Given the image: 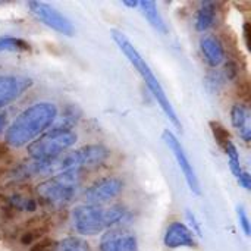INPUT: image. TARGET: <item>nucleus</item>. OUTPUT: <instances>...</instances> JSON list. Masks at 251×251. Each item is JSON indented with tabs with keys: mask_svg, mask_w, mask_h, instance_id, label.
Instances as JSON below:
<instances>
[{
	"mask_svg": "<svg viewBox=\"0 0 251 251\" xmlns=\"http://www.w3.org/2000/svg\"><path fill=\"white\" fill-rule=\"evenodd\" d=\"M56 119V107L50 103H37L24 110L9 126L6 143L12 147H24L46 131Z\"/></svg>",
	"mask_w": 251,
	"mask_h": 251,
	"instance_id": "nucleus-1",
	"label": "nucleus"
},
{
	"mask_svg": "<svg viewBox=\"0 0 251 251\" xmlns=\"http://www.w3.org/2000/svg\"><path fill=\"white\" fill-rule=\"evenodd\" d=\"M112 37L113 40L116 41V44L119 46V49L124 51V54L129 59V62L134 65V68L138 71V74L141 75V78L144 79L146 85L149 87V90L151 91V94L154 96V99L157 100L159 106L162 107V110L165 112V115L171 119V122L176 126V128H181V122L178 121L176 118V113L174 110V107L171 106V101L168 100L162 85L159 84L157 78L154 76L153 71L150 69V66L147 65V62L143 59V56L138 53V50L132 46V43L119 31H112Z\"/></svg>",
	"mask_w": 251,
	"mask_h": 251,
	"instance_id": "nucleus-2",
	"label": "nucleus"
},
{
	"mask_svg": "<svg viewBox=\"0 0 251 251\" xmlns=\"http://www.w3.org/2000/svg\"><path fill=\"white\" fill-rule=\"evenodd\" d=\"M125 209L121 206L103 207L97 204H82L74 209V228L82 235H97L99 232L119 224L125 218Z\"/></svg>",
	"mask_w": 251,
	"mask_h": 251,
	"instance_id": "nucleus-3",
	"label": "nucleus"
},
{
	"mask_svg": "<svg viewBox=\"0 0 251 251\" xmlns=\"http://www.w3.org/2000/svg\"><path fill=\"white\" fill-rule=\"evenodd\" d=\"M81 185V172L57 174L38 185V196L54 207L65 206L75 196Z\"/></svg>",
	"mask_w": 251,
	"mask_h": 251,
	"instance_id": "nucleus-4",
	"label": "nucleus"
},
{
	"mask_svg": "<svg viewBox=\"0 0 251 251\" xmlns=\"http://www.w3.org/2000/svg\"><path fill=\"white\" fill-rule=\"evenodd\" d=\"M76 141L75 132L71 129L53 128L46 135L28 146V153L32 160H49L63 154L65 150L72 147Z\"/></svg>",
	"mask_w": 251,
	"mask_h": 251,
	"instance_id": "nucleus-5",
	"label": "nucleus"
},
{
	"mask_svg": "<svg viewBox=\"0 0 251 251\" xmlns=\"http://www.w3.org/2000/svg\"><path fill=\"white\" fill-rule=\"evenodd\" d=\"M28 7H29L31 13L38 21H41L44 25H47L49 28L57 31V32H60L63 35H68V37L74 35L75 28L71 24V21L66 16H63L53 6H50V4H47L44 1H29Z\"/></svg>",
	"mask_w": 251,
	"mask_h": 251,
	"instance_id": "nucleus-6",
	"label": "nucleus"
},
{
	"mask_svg": "<svg viewBox=\"0 0 251 251\" xmlns=\"http://www.w3.org/2000/svg\"><path fill=\"white\" fill-rule=\"evenodd\" d=\"M163 140H165L166 146L171 149V151L174 153V156H175V159H176V162H178V165H179V168H181V171H182V174H184V176H185V179H187V184H188L190 190H191L194 194H200V184H199V179H197V176H196V172H194V169H193V165L190 163V160H188V157H187V154H185V151H184L181 143H179V141L176 140V137H175L171 131H168V129L163 131Z\"/></svg>",
	"mask_w": 251,
	"mask_h": 251,
	"instance_id": "nucleus-7",
	"label": "nucleus"
},
{
	"mask_svg": "<svg viewBox=\"0 0 251 251\" xmlns=\"http://www.w3.org/2000/svg\"><path fill=\"white\" fill-rule=\"evenodd\" d=\"M124 190V182L119 178H103L94 182L85 193V199L90 204L100 206L112 199H115Z\"/></svg>",
	"mask_w": 251,
	"mask_h": 251,
	"instance_id": "nucleus-8",
	"label": "nucleus"
},
{
	"mask_svg": "<svg viewBox=\"0 0 251 251\" xmlns=\"http://www.w3.org/2000/svg\"><path fill=\"white\" fill-rule=\"evenodd\" d=\"M31 84L32 81L26 76L0 75V107L21 97L26 88L31 87Z\"/></svg>",
	"mask_w": 251,
	"mask_h": 251,
	"instance_id": "nucleus-9",
	"label": "nucleus"
},
{
	"mask_svg": "<svg viewBox=\"0 0 251 251\" xmlns=\"http://www.w3.org/2000/svg\"><path fill=\"white\" fill-rule=\"evenodd\" d=\"M138 244L137 238L124 231V229H112L107 231L100 240V251H137Z\"/></svg>",
	"mask_w": 251,
	"mask_h": 251,
	"instance_id": "nucleus-10",
	"label": "nucleus"
},
{
	"mask_svg": "<svg viewBox=\"0 0 251 251\" xmlns=\"http://www.w3.org/2000/svg\"><path fill=\"white\" fill-rule=\"evenodd\" d=\"M163 243L169 249H179V247H194V234L181 222H172L165 232Z\"/></svg>",
	"mask_w": 251,
	"mask_h": 251,
	"instance_id": "nucleus-11",
	"label": "nucleus"
},
{
	"mask_svg": "<svg viewBox=\"0 0 251 251\" xmlns=\"http://www.w3.org/2000/svg\"><path fill=\"white\" fill-rule=\"evenodd\" d=\"M201 53L210 66H219L225 59V50L222 43L215 35H204L200 40Z\"/></svg>",
	"mask_w": 251,
	"mask_h": 251,
	"instance_id": "nucleus-12",
	"label": "nucleus"
},
{
	"mask_svg": "<svg viewBox=\"0 0 251 251\" xmlns=\"http://www.w3.org/2000/svg\"><path fill=\"white\" fill-rule=\"evenodd\" d=\"M231 121L232 125L238 129L241 138L249 143L251 137L250 129V112L244 104H235L231 110Z\"/></svg>",
	"mask_w": 251,
	"mask_h": 251,
	"instance_id": "nucleus-13",
	"label": "nucleus"
},
{
	"mask_svg": "<svg viewBox=\"0 0 251 251\" xmlns=\"http://www.w3.org/2000/svg\"><path fill=\"white\" fill-rule=\"evenodd\" d=\"M138 6L141 7L143 15L147 18V21L151 24L153 28H156L157 31H160V32H163V34L168 32L166 24H165V21L162 19V16L159 15L157 6H156L154 1H141V3H138Z\"/></svg>",
	"mask_w": 251,
	"mask_h": 251,
	"instance_id": "nucleus-14",
	"label": "nucleus"
},
{
	"mask_svg": "<svg viewBox=\"0 0 251 251\" xmlns=\"http://www.w3.org/2000/svg\"><path fill=\"white\" fill-rule=\"evenodd\" d=\"M213 22H215V4L212 1L201 3L196 18L197 31H207L209 28H212Z\"/></svg>",
	"mask_w": 251,
	"mask_h": 251,
	"instance_id": "nucleus-15",
	"label": "nucleus"
},
{
	"mask_svg": "<svg viewBox=\"0 0 251 251\" xmlns=\"http://www.w3.org/2000/svg\"><path fill=\"white\" fill-rule=\"evenodd\" d=\"M29 50V44L21 38L3 37L0 38V51H26Z\"/></svg>",
	"mask_w": 251,
	"mask_h": 251,
	"instance_id": "nucleus-16",
	"label": "nucleus"
},
{
	"mask_svg": "<svg viewBox=\"0 0 251 251\" xmlns=\"http://www.w3.org/2000/svg\"><path fill=\"white\" fill-rule=\"evenodd\" d=\"M54 251H90V247L79 238H66L56 246Z\"/></svg>",
	"mask_w": 251,
	"mask_h": 251,
	"instance_id": "nucleus-17",
	"label": "nucleus"
},
{
	"mask_svg": "<svg viewBox=\"0 0 251 251\" xmlns=\"http://www.w3.org/2000/svg\"><path fill=\"white\" fill-rule=\"evenodd\" d=\"M210 128H212V132H213V137L216 138V141L219 143V146L225 147L228 143H231V134L228 132V129L221 124V122H210Z\"/></svg>",
	"mask_w": 251,
	"mask_h": 251,
	"instance_id": "nucleus-18",
	"label": "nucleus"
},
{
	"mask_svg": "<svg viewBox=\"0 0 251 251\" xmlns=\"http://www.w3.org/2000/svg\"><path fill=\"white\" fill-rule=\"evenodd\" d=\"M238 219H240V225L244 229L246 235H250V222H249V218H247L244 207H238Z\"/></svg>",
	"mask_w": 251,
	"mask_h": 251,
	"instance_id": "nucleus-19",
	"label": "nucleus"
},
{
	"mask_svg": "<svg viewBox=\"0 0 251 251\" xmlns=\"http://www.w3.org/2000/svg\"><path fill=\"white\" fill-rule=\"evenodd\" d=\"M225 72H226L228 79H235V76L238 75V65H237V62L232 60V59H229V60L226 62Z\"/></svg>",
	"mask_w": 251,
	"mask_h": 251,
	"instance_id": "nucleus-20",
	"label": "nucleus"
},
{
	"mask_svg": "<svg viewBox=\"0 0 251 251\" xmlns=\"http://www.w3.org/2000/svg\"><path fill=\"white\" fill-rule=\"evenodd\" d=\"M187 219H188V222H190V225H191V228H193V234L196 232L197 235H201V228H200V225H199V222H197V219H196V216L191 213V212H188L187 213Z\"/></svg>",
	"mask_w": 251,
	"mask_h": 251,
	"instance_id": "nucleus-21",
	"label": "nucleus"
},
{
	"mask_svg": "<svg viewBox=\"0 0 251 251\" xmlns=\"http://www.w3.org/2000/svg\"><path fill=\"white\" fill-rule=\"evenodd\" d=\"M238 181H240V184L246 188V190H250L251 187V176L247 174V172H243V175L238 178Z\"/></svg>",
	"mask_w": 251,
	"mask_h": 251,
	"instance_id": "nucleus-22",
	"label": "nucleus"
},
{
	"mask_svg": "<svg viewBox=\"0 0 251 251\" xmlns=\"http://www.w3.org/2000/svg\"><path fill=\"white\" fill-rule=\"evenodd\" d=\"M4 125H6V116L3 113H0V132L3 131Z\"/></svg>",
	"mask_w": 251,
	"mask_h": 251,
	"instance_id": "nucleus-23",
	"label": "nucleus"
},
{
	"mask_svg": "<svg viewBox=\"0 0 251 251\" xmlns=\"http://www.w3.org/2000/svg\"><path fill=\"white\" fill-rule=\"evenodd\" d=\"M124 4L129 7H138V1H124Z\"/></svg>",
	"mask_w": 251,
	"mask_h": 251,
	"instance_id": "nucleus-24",
	"label": "nucleus"
},
{
	"mask_svg": "<svg viewBox=\"0 0 251 251\" xmlns=\"http://www.w3.org/2000/svg\"><path fill=\"white\" fill-rule=\"evenodd\" d=\"M6 151H7L6 147H4V146H0V159H1L3 156H6Z\"/></svg>",
	"mask_w": 251,
	"mask_h": 251,
	"instance_id": "nucleus-25",
	"label": "nucleus"
}]
</instances>
